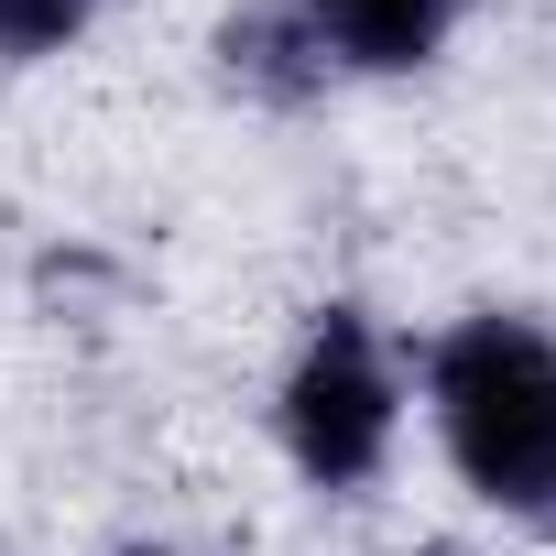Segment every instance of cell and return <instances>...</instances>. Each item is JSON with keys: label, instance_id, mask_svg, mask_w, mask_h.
Wrapping results in <instances>:
<instances>
[{"label": "cell", "instance_id": "1", "mask_svg": "<svg viewBox=\"0 0 556 556\" xmlns=\"http://www.w3.org/2000/svg\"><path fill=\"white\" fill-rule=\"evenodd\" d=\"M426 415L447 469L523 523H556V339L534 317H458L426 339Z\"/></svg>", "mask_w": 556, "mask_h": 556}, {"label": "cell", "instance_id": "2", "mask_svg": "<svg viewBox=\"0 0 556 556\" xmlns=\"http://www.w3.org/2000/svg\"><path fill=\"white\" fill-rule=\"evenodd\" d=\"M273 437H285L295 480L328 491V502H361L382 469H393V437H404V371L382 350V328L361 306H317L285 382H273Z\"/></svg>", "mask_w": 556, "mask_h": 556}, {"label": "cell", "instance_id": "3", "mask_svg": "<svg viewBox=\"0 0 556 556\" xmlns=\"http://www.w3.org/2000/svg\"><path fill=\"white\" fill-rule=\"evenodd\" d=\"M207 55H218V88H240L262 110H317L339 88V66H328V45H317V23L295 0H240V12L207 34Z\"/></svg>", "mask_w": 556, "mask_h": 556}, {"label": "cell", "instance_id": "4", "mask_svg": "<svg viewBox=\"0 0 556 556\" xmlns=\"http://www.w3.org/2000/svg\"><path fill=\"white\" fill-rule=\"evenodd\" d=\"M317 23L339 77H415L447 55V34L469 23V0H295Z\"/></svg>", "mask_w": 556, "mask_h": 556}, {"label": "cell", "instance_id": "5", "mask_svg": "<svg viewBox=\"0 0 556 556\" xmlns=\"http://www.w3.org/2000/svg\"><path fill=\"white\" fill-rule=\"evenodd\" d=\"M99 23V0H0V66H55Z\"/></svg>", "mask_w": 556, "mask_h": 556}, {"label": "cell", "instance_id": "6", "mask_svg": "<svg viewBox=\"0 0 556 556\" xmlns=\"http://www.w3.org/2000/svg\"><path fill=\"white\" fill-rule=\"evenodd\" d=\"M393 556H469V545H393Z\"/></svg>", "mask_w": 556, "mask_h": 556}, {"label": "cell", "instance_id": "7", "mask_svg": "<svg viewBox=\"0 0 556 556\" xmlns=\"http://www.w3.org/2000/svg\"><path fill=\"white\" fill-rule=\"evenodd\" d=\"M121 556H175V545H121Z\"/></svg>", "mask_w": 556, "mask_h": 556}]
</instances>
